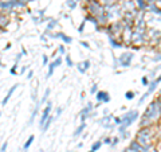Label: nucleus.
<instances>
[{
  "label": "nucleus",
  "mask_w": 161,
  "mask_h": 152,
  "mask_svg": "<svg viewBox=\"0 0 161 152\" xmlns=\"http://www.w3.org/2000/svg\"><path fill=\"white\" fill-rule=\"evenodd\" d=\"M61 63H62V59H61V58H57V59H55L54 62L50 63V65H48V73H47V78L51 77V75L54 74V70L57 69L58 66H61Z\"/></svg>",
  "instance_id": "nucleus-3"
},
{
  "label": "nucleus",
  "mask_w": 161,
  "mask_h": 152,
  "mask_svg": "<svg viewBox=\"0 0 161 152\" xmlns=\"http://www.w3.org/2000/svg\"><path fill=\"white\" fill-rule=\"evenodd\" d=\"M16 73H18V63H15V65L10 69V74H11V75H15Z\"/></svg>",
  "instance_id": "nucleus-9"
},
{
  "label": "nucleus",
  "mask_w": 161,
  "mask_h": 152,
  "mask_svg": "<svg viewBox=\"0 0 161 152\" xmlns=\"http://www.w3.org/2000/svg\"><path fill=\"white\" fill-rule=\"evenodd\" d=\"M55 26H57V22H55V20H53V22H51V23H50V24H48V26H47V28H46V31H47V32H48L50 30H53V28H54Z\"/></svg>",
  "instance_id": "nucleus-11"
},
{
  "label": "nucleus",
  "mask_w": 161,
  "mask_h": 152,
  "mask_svg": "<svg viewBox=\"0 0 161 152\" xmlns=\"http://www.w3.org/2000/svg\"><path fill=\"white\" fill-rule=\"evenodd\" d=\"M42 62H43V65H44V66L47 65V62H48V59H47V55H43V57H42Z\"/></svg>",
  "instance_id": "nucleus-15"
},
{
  "label": "nucleus",
  "mask_w": 161,
  "mask_h": 152,
  "mask_svg": "<svg viewBox=\"0 0 161 152\" xmlns=\"http://www.w3.org/2000/svg\"><path fill=\"white\" fill-rule=\"evenodd\" d=\"M26 70H27V66H23V67H22V69H20V74L26 73Z\"/></svg>",
  "instance_id": "nucleus-20"
},
{
  "label": "nucleus",
  "mask_w": 161,
  "mask_h": 152,
  "mask_svg": "<svg viewBox=\"0 0 161 152\" xmlns=\"http://www.w3.org/2000/svg\"><path fill=\"white\" fill-rule=\"evenodd\" d=\"M11 47H12V45H11V43H7V46L4 47V51H6V50H10Z\"/></svg>",
  "instance_id": "nucleus-21"
},
{
  "label": "nucleus",
  "mask_w": 161,
  "mask_h": 152,
  "mask_svg": "<svg viewBox=\"0 0 161 152\" xmlns=\"http://www.w3.org/2000/svg\"><path fill=\"white\" fill-rule=\"evenodd\" d=\"M2 115H3V113H2V111H0V117H2Z\"/></svg>",
  "instance_id": "nucleus-23"
},
{
  "label": "nucleus",
  "mask_w": 161,
  "mask_h": 152,
  "mask_svg": "<svg viewBox=\"0 0 161 152\" xmlns=\"http://www.w3.org/2000/svg\"><path fill=\"white\" fill-rule=\"evenodd\" d=\"M83 129H85V124H82V125H80V126H79V128H78L77 131H75V133H74V136H78V135H79L80 132H82V131H83Z\"/></svg>",
  "instance_id": "nucleus-13"
},
{
  "label": "nucleus",
  "mask_w": 161,
  "mask_h": 152,
  "mask_svg": "<svg viewBox=\"0 0 161 152\" xmlns=\"http://www.w3.org/2000/svg\"><path fill=\"white\" fill-rule=\"evenodd\" d=\"M0 67H6V66H4V65H3V62H2V59H0Z\"/></svg>",
  "instance_id": "nucleus-22"
},
{
  "label": "nucleus",
  "mask_w": 161,
  "mask_h": 152,
  "mask_svg": "<svg viewBox=\"0 0 161 152\" xmlns=\"http://www.w3.org/2000/svg\"><path fill=\"white\" fill-rule=\"evenodd\" d=\"M39 107H40V104L38 102V104H36V107H35V109H34L32 113H31V117H30V121H28V124H27V125H31L32 122H34V120H35V117H36V115H38V112H39Z\"/></svg>",
  "instance_id": "nucleus-5"
},
{
  "label": "nucleus",
  "mask_w": 161,
  "mask_h": 152,
  "mask_svg": "<svg viewBox=\"0 0 161 152\" xmlns=\"http://www.w3.org/2000/svg\"><path fill=\"white\" fill-rule=\"evenodd\" d=\"M34 140H35V136L34 135H31L28 139H27V141L24 143V145H23V152H27L30 150V147H31V144L34 143Z\"/></svg>",
  "instance_id": "nucleus-4"
},
{
  "label": "nucleus",
  "mask_w": 161,
  "mask_h": 152,
  "mask_svg": "<svg viewBox=\"0 0 161 152\" xmlns=\"http://www.w3.org/2000/svg\"><path fill=\"white\" fill-rule=\"evenodd\" d=\"M48 96H50V89H46L43 98H42V100L39 101V104H43V102H46V101H47V97H48Z\"/></svg>",
  "instance_id": "nucleus-8"
},
{
  "label": "nucleus",
  "mask_w": 161,
  "mask_h": 152,
  "mask_svg": "<svg viewBox=\"0 0 161 152\" xmlns=\"http://www.w3.org/2000/svg\"><path fill=\"white\" fill-rule=\"evenodd\" d=\"M51 111H53V104L48 101L47 105H46V108L43 109V113H42V117H40V120H39V125L40 126H43V124L47 121L48 117L51 116Z\"/></svg>",
  "instance_id": "nucleus-1"
},
{
  "label": "nucleus",
  "mask_w": 161,
  "mask_h": 152,
  "mask_svg": "<svg viewBox=\"0 0 161 152\" xmlns=\"http://www.w3.org/2000/svg\"><path fill=\"white\" fill-rule=\"evenodd\" d=\"M54 38H61V39L65 42V43H71V38L70 36H66L65 34H62V32H59V34H57V35H53Z\"/></svg>",
  "instance_id": "nucleus-6"
},
{
  "label": "nucleus",
  "mask_w": 161,
  "mask_h": 152,
  "mask_svg": "<svg viewBox=\"0 0 161 152\" xmlns=\"http://www.w3.org/2000/svg\"><path fill=\"white\" fill-rule=\"evenodd\" d=\"M7 147H8V141H4L2 147H0V152H7Z\"/></svg>",
  "instance_id": "nucleus-12"
},
{
  "label": "nucleus",
  "mask_w": 161,
  "mask_h": 152,
  "mask_svg": "<svg viewBox=\"0 0 161 152\" xmlns=\"http://www.w3.org/2000/svg\"><path fill=\"white\" fill-rule=\"evenodd\" d=\"M18 88H19V83H15V85H12V88H11V89L7 92L6 97H4V98H3V101H2V105H3V107H6V105L8 104V101H10V98L12 97V94H14V92H15L16 89H18Z\"/></svg>",
  "instance_id": "nucleus-2"
},
{
  "label": "nucleus",
  "mask_w": 161,
  "mask_h": 152,
  "mask_svg": "<svg viewBox=\"0 0 161 152\" xmlns=\"http://www.w3.org/2000/svg\"><path fill=\"white\" fill-rule=\"evenodd\" d=\"M89 152H93V151H89Z\"/></svg>",
  "instance_id": "nucleus-25"
},
{
  "label": "nucleus",
  "mask_w": 161,
  "mask_h": 152,
  "mask_svg": "<svg viewBox=\"0 0 161 152\" xmlns=\"http://www.w3.org/2000/svg\"><path fill=\"white\" fill-rule=\"evenodd\" d=\"M132 97H133V93H132V92H128V93H126V98H128V100H132Z\"/></svg>",
  "instance_id": "nucleus-18"
},
{
  "label": "nucleus",
  "mask_w": 161,
  "mask_h": 152,
  "mask_svg": "<svg viewBox=\"0 0 161 152\" xmlns=\"http://www.w3.org/2000/svg\"><path fill=\"white\" fill-rule=\"evenodd\" d=\"M22 57H23V54H22V53L16 54V58H15V63H19V61L22 59Z\"/></svg>",
  "instance_id": "nucleus-14"
},
{
  "label": "nucleus",
  "mask_w": 161,
  "mask_h": 152,
  "mask_svg": "<svg viewBox=\"0 0 161 152\" xmlns=\"http://www.w3.org/2000/svg\"><path fill=\"white\" fill-rule=\"evenodd\" d=\"M39 152H43V151H42V150H40V151H39Z\"/></svg>",
  "instance_id": "nucleus-24"
},
{
  "label": "nucleus",
  "mask_w": 161,
  "mask_h": 152,
  "mask_svg": "<svg viewBox=\"0 0 161 152\" xmlns=\"http://www.w3.org/2000/svg\"><path fill=\"white\" fill-rule=\"evenodd\" d=\"M101 145H102V141H98V143H95V144H94V145H93V147H91V150H90V151H93V152H95L97 150H99V147H101Z\"/></svg>",
  "instance_id": "nucleus-10"
},
{
  "label": "nucleus",
  "mask_w": 161,
  "mask_h": 152,
  "mask_svg": "<svg viewBox=\"0 0 161 152\" xmlns=\"http://www.w3.org/2000/svg\"><path fill=\"white\" fill-rule=\"evenodd\" d=\"M97 98H98L99 101H106V102H108V101H109V94H108V93H105V92H99L98 93V94H97Z\"/></svg>",
  "instance_id": "nucleus-7"
},
{
  "label": "nucleus",
  "mask_w": 161,
  "mask_h": 152,
  "mask_svg": "<svg viewBox=\"0 0 161 152\" xmlns=\"http://www.w3.org/2000/svg\"><path fill=\"white\" fill-rule=\"evenodd\" d=\"M59 53H61V54H65V47H63V46H59Z\"/></svg>",
  "instance_id": "nucleus-19"
},
{
  "label": "nucleus",
  "mask_w": 161,
  "mask_h": 152,
  "mask_svg": "<svg viewBox=\"0 0 161 152\" xmlns=\"http://www.w3.org/2000/svg\"><path fill=\"white\" fill-rule=\"evenodd\" d=\"M66 63H67L69 66H73V61L70 59V57H66Z\"/></svg>",
  "instance_id": "nucleus-16"
},
{
  "label": "nucleus",
  "mask_w": 161,
  "mask_h": 152,
  "mask_svg": "<svg viewBox=\"0 0 161 152\" xmlns=\"http://www.w3.org/2000/svg\"><path fill=\"white\" fill-rule=\"evenodd\" d=\"M32 77H34V71H32V70H30V71H28V74H27V78H28V79H31Z\"/></svg>",
  "instance_id": "nucleus-17"
}]
</instances>
